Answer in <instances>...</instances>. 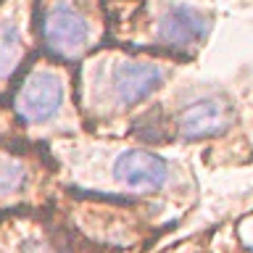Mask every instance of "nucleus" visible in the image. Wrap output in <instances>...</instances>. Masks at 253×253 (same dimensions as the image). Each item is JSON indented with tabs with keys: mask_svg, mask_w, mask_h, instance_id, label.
<instances>
[{
	"mask_svg": "<svg viewBox=\"0 0 253 253\" xmlns=\"http://www.w3.org/2000/svg\"><path fill=\"white\" fill-rule=\"evenodd\" d=\"M164 66L156 61H119L108 71V98L114 108H129L145 100L164 82Z\"/></svg>",
	"mask_w": 253,
	"mask_h": 253,
	"instance_id": "3",
	"label": "nucleus"
},
{
	"mask_svg": "<svg viewBox=\"0 0 253 253\" xmlns=\"http://www.w3.org/2000/svg\"><path fill=\"white\" fill-rule=\"evenodd\" d=\"M232 124V108L224 98L203 95L193 103H187L177 116V134L185 140H203L221 134Z\"/></svg>",
	"mask_w": 253,
	"mask_h": 253,
	"instance_id": "5",
	"label": "nucleus"
},
{
	"mask_svg": "<svg viewBox=\"0 0 253 253\" xmlns=\"http://www.w3.org/2000/svg\"><path fill=\"white\" fill-rule=\"evenodd\" d=\"M156 35L171 50H190V47L201 45L209 35V19L195 8L177 3L161 16Z\"/></svg>",
	"mask_w": 253,
	"mask_h": 253,
	"instance_id": "6",
	"label": "nucleus"
},
{
	"mask_svg": "<svg viewBox=\"0 0 253 253\" xmlns=\"http://www.w3.org/2000/svg\"><path fill=\"white\" fill-rule=\"evenodd\" d=\"M63 106V82L53 69H32L16 90L13 108L21 122L45 124Z\"/></svg>",
	"mask_w": 253,
	"mask_h": 253,
	"instance_id": "2",
	"label": "nucleus"
},
{
	"mask_svg": "<svg viewBox=\"0 0 253 253\" xmlns=\"http://www.w3.org/2000/svg\"><path fill=\"white\" fill-rule=\"evenodd\" d=\"M114 179L129 193H153L169 179V164L150 150H124L114 164Z\"/></svg>",
	"mask_w": 253,
	"mask_h": 253,
	"instance_id": "4",
	"label": "nucleus"
},
{
	"mask_svg": "<svg viewBox=\"0 0 253 253\" xmlns=\"http://www.w3.org/2000/svg\"><path fill=\"white\" fill-rule=\"evenodd\" d=\"M19 253H55V251H53L45 240H37V237H27V240L21 243Z\"/></svg>",
	"mask_w": 253,
	"mask_h": 253,
	"instance_id": "9",
	"label": "nucleus"
},
{
	"mask_svg": "<svg viewBox=\"0 0 253 253\" xmlns=\"http://www.w3.org/2000/svg\"><path fill=\"white\" fill-rule=\"evenodd\" d=\"M27 182V169L16 156L0 153V201L16 195Z\"/></svg>",
	"mask_w": 253,
	"mask_h": 253,
	"instance_id": "8",
	"label": "nucleus"
},
{
	"mask_svg": "<svg viewBox=\"0 0 253 253\" xmlns=\"http://www.w3.org/2000/svg\"><path fill=\"white\" fill-rule=\"evenodd\" d=\"M21 55H24V35L19 21L13 19L0 21V82L16 71Z\"/></svg>",
	"mask_w": 253,
	"mask_h": 253,
	"instance_id": "7",
	"label": "nucleus"
},
{
	"mask_svg": "<svg viewBox=\"0 0 253 253\" xmlns=\"http://www.w3.org/2000/svg\"><path fill=\"white\" fill-rule=\"evenodd\" d=\"M42 40L58 58H77L90 42V21L69 0H55L42 16Z\"/></svg>",
	"mask_w": 253,
	"mask_h": 253,
	"instance_id": "1",
	"label": "nucleus"
}]
</instances>
